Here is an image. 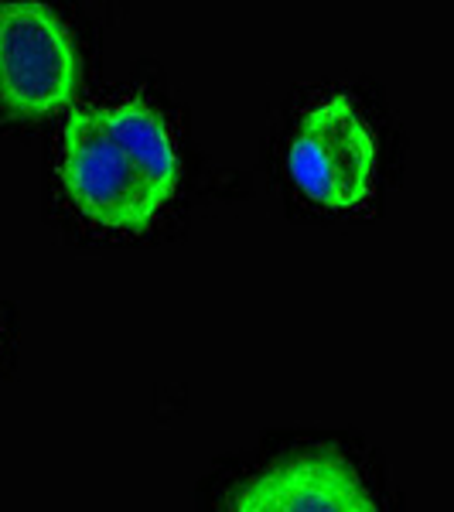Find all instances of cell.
Returning a JSON list of instances; mask_svg holds the SVG:
<instances>
[{
    "label": "cell",
    "mask_w": 454,
    "mask_h": 512,
    "mask_svg": "<svg viewBox=\"0 0 454 512\" xmlns=\"http://www.w3.org/2000/svg\"><path fill=\"white\" fill-rule=\"evenodd\" d=\"M376 140L356 99L332 96L304 113L287 147V171L297 192L325 209H356L373 192Z\"/></svg>",
    "instance_id": "cell-3"
},
{
    "label": "cell",
    "mask_w": 454,
    "mask_h": 512,
    "mask_svg": "<svg viewBox=\"0 0 454 512\" xmlns=\"http://www.w3.org/2000/svg\"><path fill=\"white\" fill-rule=\"evenodd\" d=\"M82 65L59 14L38 0L0 4V106L41 120L76 99Z\"/></svg>",
    "instance_id": "cell-2"
},
{
    "label": "cell",
    "mask_w": 454,
    "mask_h": 512,
    "mask_svg": "<svg viewBox=\"0 0 454 512\" xmlns=\"http://www.w3.org/2000/svg\"><path fill=\"white\" fill-rule=\"evenodd\" d=\"M226 512H379L356 468L332 451L280 458L243 489Z\"/></svg>",
    "instance_id": "cell-4"
},
{
    "label": "cell",
    "mask_w": 454,
    "mask_h": 512,
    "mask_svg": "<svg viewBox=\"0 0 454 512\" xmlns=\"http://www.w3.org/2000/svg\"><path fill=\"white\" fill-rule=\"evenodd\" d=\"M59 175L82 216L110 229H147L171 198L123 151L93 106L69 113Z\"/></svg>",
    "instance_id": "cell-1"
},
{
    "label": "cell",
    "mask_w": 454,
    "mask_h": 512,
    "mask_svg": "<svg viewBox=\"0 0 454 512\" xmlns=\"http://www.w3.org/2000/svg\"><path fill=\"white\" fill-rule=\"evenodd\" d=\"M99 117L110 127V134L120 140L123 151L147 171V178H151L161 192L175 195L178 154H175V140L168 134V123H164L144 99H120V103H113V106H103Z\"/></svg>",
    "instance_id": "cell-5"
}]
</instances>
